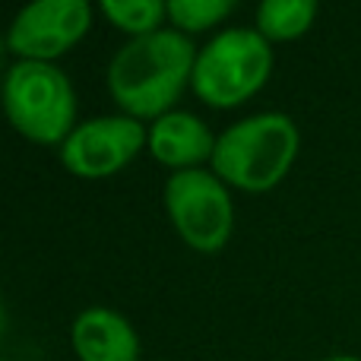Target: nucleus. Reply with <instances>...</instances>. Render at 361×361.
Wrapping results in <instances>:
<instances>
[{"label": "nucleus", "instance_id": "nucleus-1", "mask_svg": "<svg viewBox=\"0 0 361 361\" xmlns=\"http://www.w3.org/2000/svg\"><path fill=\"white\" fill-rule=\"evenodd\" d=\"M200 51L180 29H156L121 44L108 63L111 99L130 118H162L193 80Z\"/></svg>", "mask_w": 361, "mask_h": 361}, {"label": "nucleus", "instance_id": "nucleus-2", "mask_svg": "<svg viewBox=\"0 0 361 361\" xmlns=\"http://www.w3.org/2000/svg\"><path fill=\"white\" fill-rule=\"evenodd\" d=\"M301 149L298 124L286 111H257L216 137L212 171L241 190H269L295 165Z\"/></svg>", "mask_w": 361, "mask_h": 361}, {"label": "nucleus", "instance_id": "nucleus-3", "mask_svg": "<svg viewBox=\"0 0 361 361\" xmlns=\"http://www.w3.org/2000/svg\"><path fill=\"white\" fill-rule=\"evenodd\" d=\"M0 99L10 124L35 143H63L76 127L73 86L54 61H16L4 76Z\"/></svg>", "mask_w": 361, "mask_h": 361}, {"label": "nucleus", "instance_id": "nucleus-4", "mask_svg": "<svg viewBox=\"0 0 361 361\" xmlns=\"http://www.w3.org/2000/svg\"><path fill=\"white\" fill-rule=\"evenodd\" d=\"M273 73L269 38L247 25H228L200 48L193 63V89L212 108L247 102Z\"/></svg>", "mask_w": 361, "mask_h": 361}, {"label": "nucleus", "instance_id": "nucleus-5", "mask_svg": "<svg viewBox=\"0 0 361 361\" xmlns=\"http://www.w3.org/2000/svg\"><path fill=\"white\" fill-rule=\"evenodd\" d=\"M165 209L178 235L203 254L222 250L235 228L228 187L216 171L206 169H184L165 180Z\"/></svg>", "mask_w": 361, "mask_h": 361}, {"label": "nucleus", "instance_id": "nucleus-6", "mask_svg": "<svg viewBox=\"0 0 361 361\" xmlns=\"http://www.w3.org/2000/svg\"><path fill=\"white\" fill-rule=\"evenodd\" d=\"M143 143H149L143 121L130 114H102L70 130L61 143V162L80 178H108L124 169Z\"/></svg>", "mask_w": 361, "mask_h": 361}, {"label": "nucleus", "instance_id": "nucleus-7", "mask_svg": "<svg viewBox=\"0 0 361 361\" xmlns=\"http://www.w3.org/2000/svg\"><path fill=\"white\" fill-rule=\"evenodd\" d=\"M92 6L86 0H32L13 16L6 48L19 61H54L86 35Z\"/></svg>", "mask_w": 361, "mask_h": 361}, {"label": "nucleus", "instance_id": "nucleus-8", "mask_svg": "<svg viewBox=\"0 0 361 361\" xmlns=\"http://www.w3.org/2000/svg\"><path fill=\"white\" fill-rule=\"evenodd\" d=\"M80 361H137L140 358V336L124 314L111 307L92 305L76 314L70 330Z\"/></svg>", "mask_w": 361, "mask_h": 361}, {"label": "nucleus", "instance_id": "nucleus-9", "mask_svg": "<svg viewBox=\"0 0 361 361\" xmlns=\"http://www.w3.org/2000/svg\"><path fill=\"white\" fill-rule=\"evenodd\" d=\"M212 149H216V137L206 127V121L193 111L171 108L149 127V152L178 171L200 169L203 159H212Z\"/></svg>", "mask_w": 361, "mask_h": 361}, {"label": "nucleus", "instance_id": "nucleus-10", "mask_svg": "<svg viewBox=\"0 0 361 361\" xmlns=\"http://www.w3.org/2000/svg\"><path fill=\"white\" fill-rule=\"evenodd\" d=\"M317 19L314 0H263L257 6V32L269 42H288L305 35Z\"/></svg>", "mask_w": 361, "mask_h": 361}, {"label": "nucleus", "instance_id": "nucleus-11", "mask_svg": "<svg viewBox=\"0 0 361 361\" xmlns=\"http://www.w3.org/2000/svg\"><path fill=\"white\" fill-rule=\"evenodd\" d=\"M99 10L133 38L162 29V19L169 16V4L162 0H102Z\"/></svg>", "mask_w": 361, "mask_h": 361}, {"label": "nucleus", "instance_id": "nucleus-12", "mask_svg": "<svg viewBox=\"0 0 361 361\" xmlns=\"http://www.w3.org/2000/svg\"><path fill=\"white\" fill-rule=\"evenodd\" d=\"M235 10V0H171L169 19L180 32H200L216 25Z\"/></svg>", "mask_w": 361, "mask_h": 361}, {"label": "nucleus", "instance_id": "nucleus-13", "mask_svg": "<svg viewBox=\"0 0 361 361\" xmlns=\"http://www.w3.org/2000/svg\"><path fill=\"white\" fill-rule=\"evenodd\" d=\"M324 361H361L358 355H330V358H324Z\"/></svg>", "mask_w": 361, "mask_h": 361}, {"label": "nucleus", "instance_id": "nucleus-14", "mask_svg": "<svg viewBox=\"0 0 361 361\" xmlns=\"http://www.w3.org/2000/svg\"><path fill=\"white\" fill-rule=\"evenodd\" d=\"M6 330V311H4V301H0V336H4Z\"/></svg>", "mask_w": 361, "mask_h": 361}, {"label": "nucleus", "instance_id": "nucleus-15", "mask_svg": "<svg viewBox=\"0 0 361 361\" xmlns=\"http://www.w3.org/2000/svg\"><path fill=\"white\" fill-rule=\"evenodd\" d=\"M4 44H6V42H0V57H4Z\"/></svg>", "mask_w": 361, "mask_h": 361}, {"label": "nucleus", "instance_id": "nucleus-16", "mask_svg": "<svg viewBox=\"0 0 361 361\" xmlns=\"http://www.w3.org/2000/svg\"><path fill=\"white\" fill-rule=\"evenodd\" d=\"M0 361H6V358H0Z\"/></svg>", "mask_w": 361, "mask_h": 361}]
</instances>
